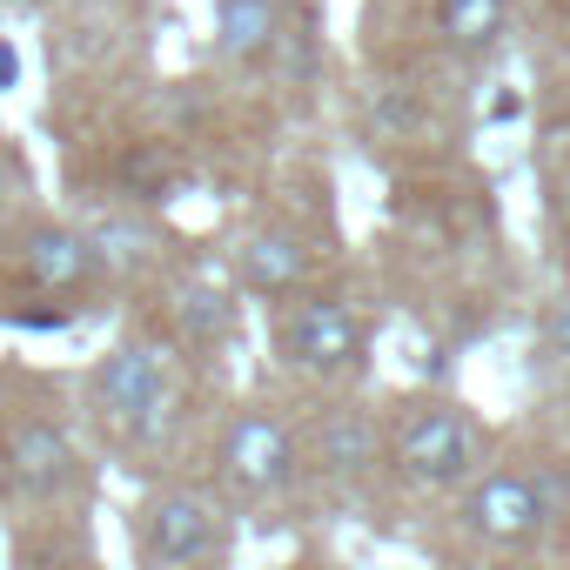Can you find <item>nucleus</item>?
<instances>
[{"instance_id":"f3484780","label":"nucleus","mask_w":570,"mask_h":570,"mask_svg":"<svg viewBox=\"0 0 570 570\" xmlns=\"http://www.w3.org/2000/svg\"><path fill=\"white\" fill-rule=\"evenodd\" d=\"M296 570H323V563H296Z\"/></svg>"},{"instance_id":"dca6fc26","label":"nucleus","mask_w":570,"mask_h":570,"mask_svg":"<svg viewBox=\"0 0 570 570\" xmlns=\"http://www.w3.org/2000/svg\"><path fill=\"white\" fill-rule=\"evenodd\" d=\"M543 350H550L557 363H570V303H557V309L543 316Z\"/></svg>"},{"instance_id":"f8f14e48","label":"nucleus","mask_w":570,"mask_h":570,"mask_svg":"<svg viewBox=\"0 0 570 570\" xmlns=\"http://www.w3.org/2000/svg\"><path fill=\"white\" fill-rule=\"evenodd\" d=\"M275 41H282L275 0H215V48L228 61H268Z\"/></svg>"},{"instance_id":"4468645a","label":"nucleus","mask_w":570,"mask_h":570,"mask_svg":"<svg viewBox=\"0 0 570 570\" xmlns=\"http://www.w3.org/2000/svg\"><path fill=\"white\" fill-rule=\"evenodd\" d=\"M430 21H436V41H443V48L483 55V48L510 28V0H436Z\"/></svg>"},{"instance_id":"0eeeda50","label":"nucleus","mask_w":570,"mask_h":570,"mask_svg":"<svg viewBox=\"0 0 570 570\" xmlns=\"http://www.w3.org/2000/svg\"><path fill=\"white\" fill-rule=\"evenodd\" d=\"M490 463V430L456 403H423L396 430V470L416 490H463Z\"/></svg>"},{"instance_id":"f03ea898","label":"nucleus","mask_w":570,"mask_h":570,"mask_svg":"<svg viewBox=\"0 0 570 570\" xmlns=\"http://www.w3.org/2000/svg\"><path fill=\"white\" fill-rule=\"evenodd\" d=\"M0 497L21 517H55L88 497V450L41 390L0 396Z\"/></svg>"},{"instance_id":"9d476101","label":"nucleus","mask_w":570,"mask_h":570,"mask_svg":"<svg viewBox=\"0 0 570 570\" xmlns=\"http://www.w3.org/2000/svg\"><path fill=\"white\" fill-rule=\"evenodd\" d=\"M309 268H316V248L296 228H282V222L242 235V248H235V282L248 296H268V303L309 289Z\"/></svg>"},{"instance_id":"20e7f679","label":"nucleus","mask_w":570,"mask_h":570,"mask_svg":"<svg viewBox=\"0 0 570 570\" xmlns=\"http://www.w3.org/2000/svg\"><path fill=\"white\" fill-rule=\"evenodd\" d=\"M303 483V430L275 403H242L215 430V490L228 503H275Z\"/></svg>"},{"instance_id":"423d86ee","label":"nucleus","mask_w":570,"mask_h":570,"mask_svg":"<svg viewBox=\"0 0 570 570\" xmlns=\"http://www.w3.org/2000/svg\"><path fill=\"white\" fill-rule=\"evenodd\" d=\"M0 235H8V248H14V275L28 282V296H41V303H88L95 289H108V268H101L88 228L55 222V215H21Z\"/></svg>"},{"instance_id":"ddd939ff","label":"nucleus","mask_w":570,"mask_h":570,"mask_svg":"<svg viewBox=\"0 0 570 570\" xmlns=\"http://www.w3.org/2000/svg\"><path fill=\"white\" fill-rule=\"evenodd\" d=\"M61 517H68V510L28 517V530H21V543H14V570H75V563H95L88 530H75V523H61Z\"/></svg>"},{"instance_id":"9b49d317","label":"nucleus","mask_w":570,"mask_h":570,"mask_svg":"<svg viewBox=\"0 0 570 570\" xmlns=\"http://www.w3.org/2000/svg\"><path fill=\"white\" fill-rule=\"evenodd\" d=\"M181 350H222L235 336V296L222 282H181L175 289V330H168Z\"/></svg>"},{"instance_id":"2eb2a0df","label":"nucleus","mask_w":570,"mask_h":570,"mask_svg":"<svg viewBox=\"0 0 570 570\" xmlns=\"http://www.w3.org/2000/svg\"><path fill=\"white\" fill-rule=\"evenodd\" d=\"M28 195H35L28 168L14 161V148H8V141H0V228H14V222L28 215Z\"/></svg>"},{"instance_id":"f257e3e1","label":"nucleus","mask_w":570,"mask_h":570,"mask_svg":"<svg viewBox=\"0 0 570 570\" xmlns=\"http://www.w3.org/2000/svg\"><path fill=\"white\" fill-rule=\"evenodd\" d=\"M181 403H188V383H181V343L168 330H121L95 370H88V423L121 450V456H161L175 450V430H181Z\"/></svg>"},{"instance_id":"1a4fd4ad","label":"nucleus","mask_w":570,"mask_h":570,"mask_svg":"<svg viewBox=\"0 0 570 570\" xmlns=\"http://www.w3.org/2000/svg\"><path fill=\"white\" fill-rule=\"evenodd\" d=\"M376 463H383V423L363 403H330V410L309 416V430H303V470H323L330 483H363Z\"/></svg>"},{"instance_id":"39448f33","label":"nucleus","mask_w":570,"mask_h":570,"mask_svg":"<svg viewBox=\"0 0 570 570\" xmlns=\"http://www.w3.org/2000/svg\"><path fill=\"white\" fill-rule=\"evenodd\" d=\"M275 356L296 376L316 383H343L370 363V323L356 316L350 296H323V289H296L275 309Z\"/></svg>"},{"instance_id":"7ed1b4c3","label":"nucleus","mask_w":570,"mask_h":570,"mask_svg":"<svg viewBox=\"0 0 570 570\" xmlns=\"http://www.w3.org/2000/svg\"><path fill=\"white\" fill-rule=\"evenodd\" d=\"M135 570H222L228 557V497L215 483L168 476L128 510Z\"/></svg>"},{"instance_id":"6e6552de","label":"nucleus","mask_w":570,"mask_h":570,"mask_svg":"<svg viewBox=\"0 0 570 570\" xmlns=\"http://www.w3.org/2000/svg\"><path fill=\"white\" fill-rule=\"evenodd\" d=\"M550 523V490L530 470H483L463 483V530L483 543H530Z\"/></svg>"}]
</instances>
